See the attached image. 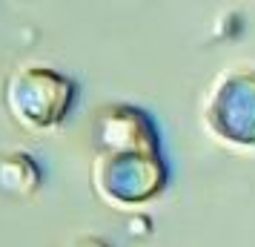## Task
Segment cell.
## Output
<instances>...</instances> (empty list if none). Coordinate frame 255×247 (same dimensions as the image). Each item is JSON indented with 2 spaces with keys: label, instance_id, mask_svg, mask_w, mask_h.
<instances>
[{
  "label": "cell",
  "instance_id": "6da1fadb",
  "mask_svg": "<svg viewBox=\"0 0 255 247\" xmlns=\"http://www.w3.org/2000/svg\"><path fill=\"white\" fill-rule=\"evenodd\" d=\"M78 86L46 66H23L6 83V106L26 130H52L72 109Z\"/></svg>",
  "mask_w": 255,
  "mask_h": 247
},
{
  "label": "cell",
  "instance_id": "3957f363",
  "mask_svg": "<svg viewBox=\"0 0 255 247\" xmlns=\"http://www.w3.org/2000/svg\"><path fill=\"white\" fill-rule=\"evenodd\" d=\"M40 184V170L26 153L0 158V187L6 193H35Z\"/></svg>",
  "mask_w": 255,
  "mask_h": 247
},
{
  "label": "cell",
  "instance_id": "7a4b0ae2",
  "mask_svg": "<svg viewBox=\"0 0 255 247\" xmlns=\"http://www.w3.org/2000/svg\"><path fill=\"white\" fill-rule=\"evenodd\" d=\"M207 124L227 141L255 144V72H230L215 83Z\"/></svg>",
  "mask_w": 255,
  "mask_h": 247
}]
</instances>
